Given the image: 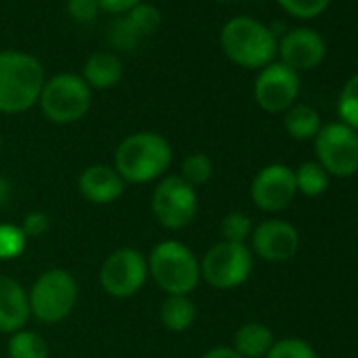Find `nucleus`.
I'll list each match as a JSON object with an SVG mask.
<instances>
[{
	"label": "nucleus",
	"instance_id": "nucleus-31",
	"mask_svg": "<svg viewBox=\"0 0 358 358\" xmlns=\"http://www.w3.org/2000/svg\"><path fill=\"white\" fill-rule=\"evenodd\" d=\"M20 228L24 230V234H26L28 241H30V238H38V236L47 234V230L51 228V220H49V215L43 213V211H30V213L24 217V222H22Z\"/></svg>",
	"mask_w": 358,
	"mask_h": 358
},
{
	"label": "nucleus",
	"instance_id": "nucleus-23",
	"mask_svg": "<svg viewBox=\"0 0 358 358\" xmlns=\"http://www.w3.org/2000/svg\"><path fill=\"white\" fill-rule=\"evenodd\" d=\"M329 173L318 164V162H303L297 171H295V184H297V192H301L303 196L316 199L320 194L327 192L329 188Z\"/></svg>",
	"mask_w": 358,
	"mask_h": 358
},
{
	"label": "nucleus",
	"instance_id": "nucleus-7",
	"mask_svg": "<svg viewBox=\"0 0 358 358\" xmlns=\"http://www.w3.org/2000/svg\"><path fill=\"white\" fill-rule=\"evenodd\" d=\"M152 215L166 230L188 228L199 213V194L179 175H164L152 192Z\"/></svg>",
	"mask_w": 358,
	"mask_h": 358
},
{
	"label": "nucleus",
	"instance_id": "nucleus-17",
	"mask_svg": "<svg viewBox=\"0 0 358 358\" xmlns=\"http://www.w3.org/2000/svg\"><path fill=\"white\" fill-rule=\"evenodd\" d=\"M30 318L28 291L11 276L0 274V333H15L26 329Z\"/></svg>",
	"mask_w": 358,
	"mask_h": 358
},
{
	"label": "nucleus",
	"instance_id": "nucleus-33",
	"mask_svg": "<svg viewBox=\"0 0 358 358\" xmlns=\"http://www.w3.org/2000/svg\"><path fill=\"white\" fill-rule=\"evenodd\" d=\"M203 358H243L232 345H217L203 354Z\"/></svg>",
	"mask_w": 358,
	"mask_h": 358
},
{
	"label": "nucleus",
	"instance_id": "nucleus-28",
	"mask_svg": "<svg viewBox=\"0 0 358 358\" xmlns=\"http://www.w3.org/2000/svg\"><path fill=\"white\" fill-rule=\"evenodd\" d=\"M266 358H318V356L306 339L285 337V339L274 341V345L266 354Z\"/></svg>",
	"mask_w": 358,
	"mask_h": 358
},
{
	"label": "nucleus",
	"instance_id": "nucleus-21",
	"mask_svg": "<svg viewBox=\"0 0 358 358\" xmlns=\"http://www.w3.org/2000/svg\"><path fill=\"white\" fill-rule=\"evenodd\" d=\"M320 127L322 124H320L318 112L306 103H293L285 112V131L297 141L314 139L316 133L320 131Z\"/></svg>",
	"mask_w": 358,
	"mask_h": 358
},
{
	"label": "nucleus",
	"instance_id": "nucleus-18",
	"mask_svg": "<svg viewBox=\"0 0 358 358\" xmlns=\"http://www.w3.org/2000/svg\"><path fill=\"white\" fill-rule=\"evenodd\" d=\"M122 62L116 53L110 51H97L93 55L87 57V62L83 64V80L89 85V89L93 91H108L114 89L120 78H122Z\"/></svg>",
	"mask_w": 358,
	"mask_h": 358
},
{
	"label": "nucleus",
	"instance_id": "nucleus-24",
	"mask_svg": "<svg viewBox=\"0 0 358 358\" xmlns=\"http://www.w3.org/2000/svg\"><path fill=\"white\" fill-rule=\"evenodd\" d=\"M179 177H182L184 182H188L192 188L205 186L213 177V160L205 152H194V154H190V156H186L182 160V171H179Z\"/></svg>",
	"mask_w": 358,
	"mask_h": 358
},
{
	"label": "nucleus",
	"instance_id": "nucleus-34",
	"mask_svg": "<svg viewBox=\"0 0 358 358\" xmlns=\"http://www.w3.org/2000/svg\"><path fill=\"white\" fill-rule=\"evenodd\" d=\"M11 199V184L9 179L0 175V207H5Z\"/></svg>",
	"mask_w": 358,
	"mask_h": 358
},
{
	"label": "nucleus",
	"instance_id": "nucleus-36",
	"mask_svg": "<svg viewBox=\"0 0 358 358\" xmlns=\"http://www.w3.org/2000/svg\"><path fill=\"white\" fill-rule=\"evenodd\" d=\"M0 150H3V135H0Z\"/></svg>",
	"mask_w": 358,
	"mask_h": 358
},
{
	"label": "nucleus",
	"instance_id": "nucleus-35",
	"mask_svg": "<svg viewBox=\"0 0 358 358\" xmlns=\"http://www.w3.org/2000/svg\"><path fill=\"white\" fill-rule=\"evenodd\" d=\"M217 3H236V0H217Z\"/></svg>",
	"mask_w": 358,
	"mask_h": 358
},
{
	"label": "nucleus",
	"instance_id": "nucleus-12",
	"mask_svg": "<svg viewBox=\"0 0 358 358\" xmlns=\"http://www.w3.org/2000/svg\"><path fill=\"white\" fill-rule=\"evenodd\" d=\"M297 93H299L297 72H293L280 62H272L270 66L262 68L253 85L255 103L268 114L287 112L295 103Z\"/></svg>",
	"mask_w": 358,
	"mask_h": 358
},
{
	"label": "nucleus",
	"instance_id": "nucleus-27",
	"mask_svg": "<svg viewBox=\"0 0 358 358\" xmlns=\"http://www.w3.org/2000/svg\"><path fill=\"white\" fill-rule=\"evenodd\" d=\"M28 247L24 230L15 224H0V259L11 262L17 259Z\"/></svg>",
	"mask_w": 358,
	"mask_h": 358
},
{
	"label": "nucleus",
	"instance_id": "nucleus-6",
	"mask_svg": "<svg viewBox=\"0 0 358 358\" xmlns=\"http://www.w3.org/2000/svg\"><path fill=\"white\" fill-rule=\"evenodd\" d=\"M78 301V282L64 268L45 270L28 291L30 316L45 324L66 320Z\"/></svg>",
	"mask_w": 358,
	"mask_h": 358
},
{
	"label": "nucleus",
	"instance_id": "nucleus-5",
	"mask_svg": "<svg viewBox=\"0 0 358 358\" xmlns=\"http://www.w3.org/2000/svg\"><path fill=\"white\" fill-rule=\"evenodd\" d=\"M93 101V91L80 74L59 72L45 80L38 97L43 116L53 124H74L83 120Z\"/></svg>",
	"mask_w": 358,
	"mask_h": 358
},
{
	"label": "nucleus",
	"instance_id": "nucleus-19",
	"mask_svg": "<svg viewBox=\"0 0 358 358\" xmlns=\"http://www.w3.org/2000/svg\"><path fill=\"white\" fill-rule=\"evenodd\" d=\"M274 333L262 324V322H245L236 329L232 348L243 356V358H266V354L274 345Z\"/></svg>",
	"mask_w": 358,
	"mask_h": 358
},
{
	"label": "nucleus",
	"instance_id": "nucleus-8",
	"mask_svg": "<svg viewBox=\"0 0 358 358\" xmlns=\"http://www.w3.org/2000/svg\"><path fill=\"white\" fill-rule=\"evenodd\" d=\"M253 253L247 245L220 241L201 259V278L220 291H230L249 280Z\"/></svg>",
	"mask_w": 358,
	"mask_h": 358
},
{
	"label": "nucleus",
	"instance_id": "nucleus-26",
	"mask_svg": "<svg viewBox=\"0 0 358 358\" xmlns=\"http://www.w3.org/2000/svg\"><path fill=\"white\" fill-rule=\"evenodd\" d=\"M222 241H228V243H241V245H247V241L251 238L253 234V222L247 213L243 211H232L228 213L224 220H222Z\"/></svg>",
	"mask_w": 358,
	"mask_h": 358
},
{
	"label": "nucleus",
	"instance_id": "nucleus-30",
	"mask_svg": "<svg viewBox=\"0 0 358 358\" xmlns=\"http://www.w3.org/2000/svg\"><path fill=\"white\" fill-rule=\"evenodd\" d=\"M66 11L76 24H93L99 17L101 7L97 0H68Z\"/></svg>",
	"mask_w": 358,
	"mask_h": 358
},
{
	"label": "nucleus",
	"instance_id": "nucleus-3",
	"mask_svg": "<svg viewBox=\"0 0 358 358\" xmlns=\"http://www.w3.org/2000/svg\"><path fill=\"white\" fill-rule=\"evenodd\" d=\"M220 45L232 64L247 70H262L270 66L278 53V38L274 30L247 15L232 17L224 24Z\"/></svg>",
	"mask_w": 358,
	"mask_h": 358
},
{
	"label": "nucleus",
	"instance_id": "nucleus-2",
	"mask_svg": "<svg viewBox=\"0 0 358 358\" xmlns=\"http://www.w3.org/2000/svg\"><path fill=\"white\" fill-rule=\"evenodd\" d=\"M45 80V68L32 53L0 51V114L15 116L32 110Z\"/></svg>",
	"mask_w": 358,
	"mask_h": 358
},
{
	"label": "nucleus",
	"instance_id": "nucleus-32",
	"mask_svg": "<svg viewBox=\"0 0 358 358\" xmlns=\"http://www.w3.org/2000/svg\"><path fill=\"white\" fill-rule=\"evenodd\" d=\"M97 3H99L101 11L120 17V15L129 13L131 9H135L137 5H141L143 0H97Z\"/></svg>",
	"mask_w": 358,
	"mask_h": 358
},
{
	"label": "nucleus",
	"instance_id": "nucleus-29",
	"mask_svg": "<svg viewBox=\"0 0 358 358\" xmlns=\"http://www.w3.org/2000/svg\"><path fill=\"white\" fill-rule=\"evenodd\" d=\"M276 3L297 20H314L327 11L331 0H276Z\"/></svg>",
	"mask_w": 358,
	"mask_h": 358
},
{
	"label": "nucleus",
	"instance_id": "nucleus-1",
	"mask_svg": "<svg viewBox=\"0 0 358 358\" xmlns=\"http://www.w3.org/2000/svg\"><path fill=\"white\" fill-rule=\"evenodd\" d=\"M173 162V148L160 133L137 131L127 135L114 152V169L124 184H150L162 179Z\"/></svg>",
	"mask_w": 358,
	"mask_h": 358
},
{
	"label": "nucleus",
	"instance_id": "nucleus-9",
	"mask_svg": "<svg viewBox=\"0 0 358 358\" xmlns=\"http://www.w3.org/2000/svg\"><path fill=\"white\" fill-rule=\"evenodd\" d=\"M316 162L329 177H352L358 171V133L343 122L320 127L314 137Z\"/></svg>",
	"mask_w": 358,
	"mask_h": 358
},
{
	"label": "nucleus",
	"instance_id": "nucleus-4",
	"mask_svg": "<svg viewBox=\"0 0 358 358\" xmlns=\"http://www.w3.org/2000/svg\"><path fill=\"white\" fill-rule=\"evenodd\" d=\"M148 276L166 295H190L201 285V259L179 241H162L148 255Z\"/></svg>",
	"mask_w": 358,
	"mask_h": 358
},
{
	"label": "nucleus",
	"instance_id": "nucleus-20",
	"mask_svg": "<svg viewBox=\"0 0 358 358\" xmlns=\"http://www.w3.org/2000/svg\"><path fill=\"white\" fill-rule=\"evenodd\" d=\"M196 320V303L190 295H166L160 303V322L171 333H184Z\"/></svg>",
	"mask_w": 358,
	"mask_h": 358
},
{
	"label": "nucleus",
	"instance_id": "nucleus-11",
	"mask_svg": "<svg viewBox=\"0 0 358 358\" xmlns=\"http://www.w3.org/2000/svg\"><path fill=\"white\" fill-rule=\"evenodd\" d=\"M297 194L295 171L287 164L272 162L257 171L251 182V201L259 211H285Z\"/></svg>",
	"mask_w": 358,
	"mask_h": 358
},
{
	"label": "nucleus",
	"instance_id": "nucleus-15",
	"mask_svg": "<svg viewBox=\"0 0 358 358\" xmlns=\"http://www.w3.org/2000/svg\"><path fill=\"white\" fill-rule=\"evenodd\" d=\"M124 182L110 164H91L78 175V192L91 205H112L124 194Z\"/></svg>",
	"mask_w": 358,
	"mask_h": 358
},
{
	"label": "nucleus",
	"instance_id": "nucleus-10",
	"mask_svg": "<svg viewBox=\"0 0 358 358\" xmlns=\"http://www.w3.org/2000/svg\"><path fill=\"white\" fill-rule=\"evenodd\" d=\"M148 280V257L133 249L120 247L112 251L99 268V285L103 293L116 299L133 297Z\"/></svg>",
	"mask_w": 358,
	"mask_h": 358
},
{
	"label": "nucleus",
	"instance_id": "nucleus-16",
	"mask_svg": "<svg viewBox=\"0 0 358 358\" xmlns=\"http://www.w3.org/2000/svg\"><path fill=\"white\" fill-rule=\"evenodd\" d=\"M160 22H162L160 11L154 5L141 3L135 9H131L129 13L120 15V20L112 28L110 38H112L114 47L131 49L141 38L152 36L160 28Z\"/></svg>",
	"mask_w": 358,
	"mask_h": 358
},
{
	"label": "nucleus",
	"instance_id": "nucleus-25",
	"mask_svg": "<svg viewBox=\"0 0 358 358\" xmlns=\"http://www.w3.org/2000/svg\"><path fill=\"white\" fill-rule=\"evenodd\" d=\"M337 112L341 122L358 133V72L343 85L337 101Z\"/></svg>",
	"mask_w": 358,
	"mask_h": 358
},
{
	"label": "nucleus",
	"instance_id": "nucleus-22",
	"mask_svg": "<svg viewBox=\"0 0 358 358\" xmlns=\"http://www.w3.org/2000/svg\"><path fill=\"white\" fill-rule=\"evenodd\" d=\"M7 352L9 358H49V343L41 333L22 329L11 333Z\"/></svg>",
	"mask_w": 358,
	"mask_h": 358
},
{
	"label": "nucleus",
	"instance_id": "nucleus-14",
	"mask_svg": "<svg viewBox=\"0 0 358 358\" xmlns=\"http://www.w3.org/2000/svg\"><path fill=\"white\" fill-rule=\"evenodd\" d=\"M324 41L318 32L310 28H295L278 41L276 55H280V64L293 72H301L316 68L324 59Z\"/></svg>",
	"mask_w": 358,
	"mask_h": 358
},
{
	"label": "nucleus",
	"instance_id": "nucleus-13",
	"mask_svg": "<svg viewBox=\"0 0 358 358\" xmlns=\"http://www.w3.org/2000/svg\"><path fill=\"white\" fill-rule=\"evenodd\" d=\"M299 249V232L285 220H266L253 228L251 253L270 264L289 262Z\"/></svg>",
	"mask_w": 358,
	"mask_h": 358
}]
</instances>
